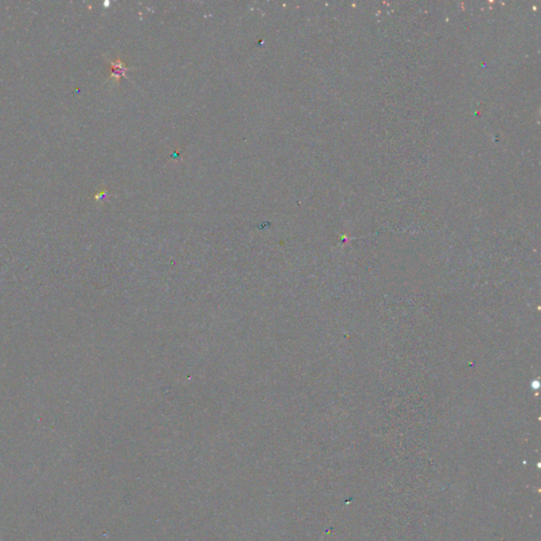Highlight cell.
<instances>
[{
	"mask_svg": "<svg viewBox=\"0 0 541 541\" xmlns=\"http://www.w3.org/2000/svg\"><path fill=\"white\" fill-rule=\"evenodd\" d=\"M108 63L110 65V68H111V72H110V75L108 77V80H113L114 83L119 84L121 78L126 76V72L129 71L130 68L121 60V57L115 58L113 61L109 60Z\"/></svg>",
	"mask_w": 541,
	"mask_h": 541,
	"instance_id": "cell-1",
	"label": "cell"
},
{
	"mask_svg": "<svg viewBox=\"0 0 541 541\" xmlns=\"http://www.w3.org/2000/svg\"><path fill=\"white\" fill-rule=\"evenodd\" d=\"M107 197H108V192L106 191V189H101V192H99V193H97L96 195H94V199H96L97 201H101V200L106 199Z\"/></svg>",
	"mask_w": 541,
	"mask_h": 541,
	"instance_id": "cell-2",
	"label": "cell"
}]
</instances>
